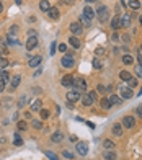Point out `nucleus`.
<instances>
[{
    "label": "nucleus",
    "mask_w": 142,
    "mask_h": 160,
    "mask_svg": "<svg viewBox=\"0 0 142 160\" xmlns=\"http://www.w3.org/2000/svg\"><path fill=\"white\" fill-rule=\"evenodd\" d=\"M16 127H18V131H26L28 129V124H26V121H18Z\"/></svg>",
    "instance_id": "35"
},
{
    "label": "nucleus",
    "mask_w": 142,
    "mask_h": 160,
    "mask_svg": "<svg viewBox=\"0 0 142 160\" xmlns=\"http://www.w3.org/2000/svg\"><path fill=\"white\" fill-rule=\"evenodd\" d=\"M26 103H28V96H26V95H21L20 100H18V105H16V106H18V108L21 110V108H25Z\"/></svg>",
    "instance_id": "28"
},
{
    "label": "nucleus",
    "mask_w": 142,
    "mask_h": 160,
    "mask_svg": "<svg viewBox=\"0 0 142 160\" xmlns=\"http://www.w3.org/2000/svg\"><path fill=\"white\" fill-rule=\"evenodd\" d=\"M16 31H18V26L13 25V26L10 28V33H8V35H16Z\"/></svg>",
    "instance_id": "43"
},
{
    "label": "nucleus",
    "mask_w": 142,
    "mask_h": 160,
    "mask_svg": "<svg viewBox=\"0 0 142 160\" xmlns=\"http://www.w3.org/2000/svg\"><path fill=\"white\" fill-rule=\"evenodd\" d=\"M127 2H132V0H127Z\"/></svg>",
    "instance_id": "63"
},
{
    "label": "nucleus",
    "mask_w": 142,
    "mask_h": 160,
    "mask_svg": "<svg viewBox=\"0 0 142 160\" xmlns=\"http://www.w3.org/2000/svg\"><path fill=\"white\" fill-rule=\"evenodd\" d=\"M39 8H41L43 12H49V8H51L49 0H41V2H39Z\"/></svg>",
    "instance_id": "23"
},
{
    "label": "nucleus",
    "mask_w": 142,
    "mask_h": 160,
    "mask_svg": "<svg viewBox=\"0 0 142 160\" xmlns=\"http://www.w3.org/2000/svg\"><path fill=\"white\" fill-rule=\"evenodd\" d=\"M87 5H90V3H95V2H100V0H85Z\"/></svg>",
    "instance_id": "56"
},
{
    "label": "nucleus",
    "mask_w": 142,
    "mask_h": 160,
    "mask_svg": "<svg viewBox=\"0 0 142 160\" xmlns=\"http://www.w3.org/2000/svg\"><path fill=\"white\" fill-rule=\"evenodd\" d=\"M10 74H8V72H7V70H0V80H3V82H10Z\"/></svg>",
    "instance_id": "27"
},
{
    "label": "nucleus",
    "mask_w": 142,
    "mask_h": 160,
    "mask_svg": "<svg viewBox=\"0 0 142 160\" xmlns=\"http://www.w3.org/2000/svg\"><path fill=\"white\" fill-rule=\"evenodd\" d=\"M57 49L61 51V52H66V51H67V46L64 44V43H62V44H59V46H57Z\"/></svg>",
    "instance_id": "44"
},
{
    "label": "nucleus",
    "mask_w": 142,
    "mask_h": 160,
    "mask_svg": "<svg viewBox=\"0 0 142 160\" xmlns=\"http://www.w3.org/2000/svg\"><path fill=\"white\" fill-rule=\"evenodd\" d=\"M111 39L114 41V43H116V41H119V35H118V33H114V35L111 36Z\"/></svg>",
    "instance_id": "48"
},
{
    "label": "nucleus",
    "mask_w": 142,
    "mask_h": 160,
    "mask_svg": "<svg viewBox=\"0 0 142 160\" xmlns=\"http://www.w3.org/2000/svg\"><path fill=\"white\" fill-rule=\"evenodd\" d=\"M41 60H43V57H41L39 54H38V56H33L31 59H28V65H30V67H38V65L41 64Z\"/></svg>",
    "instance_id": "14"
},
{
    "label": "nucleus",
    "mask_w": 142,
    "mask_h": 160,
    "mask_svg": "<svg viewBox=\"0 0 142 160\" xmlns=\"http://www.w3.org/2000/svg\"><path fill=\"white\" fill-rule=\"evenodd\" d=\"M47 16H49V18H51V20H59V8H57V7H51V8H49V12H47Z\"/></svg>",
    "instance_id": "15"
},
{
    "label": "nucleus",
    "mask_w": 142,
    "mask_h": 160,
    "mask_svg": "<svg viewBox=\"0 0 142 160\" xmlns=\"http://www.w3.org/2000/svg\"><path fill=\"white\" fill-rule=\"evenodd\" d=\"M121 5L122 7H127V5H129V2H127V0H121Z\"/></svg>",
    "instance_id": "55"
},
{
    "label": "nucleus",
    "mask_w": 142,
    "mask_h": 160,
    "mask_svg": "<svg viewBox=\"0 0 142 160\" xmlns=\"http://www.w3.org/2000/svg\"><path fill=\"white\" fill-rule=\"evenodd\" d=\"M69 30H70V33L74 36H80L82 33H83V26H82L80 21H74V23H70Z\"/></svg>",
    "instance_id": "5"
},
{
    "label": "nucleus",
    "mask_w": 142,
    "mask_h": 160,
    "mask_svg": "<svg viewBox=\"0 0 142 160\" xmlns=\"http://www.w3.org/2000/svg\"><path fill=\"white\" fill-rule=\"evenodd\" d=\"M46 157H47L49 160H59V159H57V155L54 154V152H49V150L46 152Z\"/></svg>",
    "instance_id": "39"
},
{
    "label": "nucleus",
    "mask_w": 142,
    "mask_h": 160,
    "mask_svg": "<svg viewBox=\"0 0 142 160\" xmlns=\"http://www.w3.org/2000/svg\"><path fill=\"white\" fill-rule=\"evenodd\" d=\"M69 43H70V46L74 47V49H78V47L82 46V41L78 39V36H74V35L69 38Z\"/></svg>",
    "instance_id": "18"
},
{
    "label": "nucleus",
    "mask_w": 142,
    "mask_h": 160,
    "mask_svg": "<svg viewBox=\"0 0 142 160\" xmlns=\"http://www.w3.org/2000/svg\"><path fill=\"white\" fill-rule=\"evenodd\" d=\"M136 113H137V116H139V118H142V105H139L136 108Z\"/></svg>",
    "instance_id": "45"
},
{
    "label": "nucleus",
    "mask_w": 142,
    "mask_h": 160,
    "mask_svg": "<svg viewBox=\"0 0 142 160\" xmlns=\"http://www.w3.org/2000/svg\"><path fill=\"white\" fill-rule=\"evenodd\" d=\"M28 35L30 36H38V33H36V30H28Z\"/></svg>",
    "instance_id": "50"
},
{
    "label": "nucleus",
    "mask_w": 142,
    "mask_h": 160,
    "mask_svg": "<svg viewBox=\"0 0 142 160\" xmlns=\"http://www.w3.org/2000/svg\"><path fill=\"white\" fill-rule=\"evenodd\" d=\"M7 67H8V60L3 56H0V70H5Z\"/></svg>",
    "instance_id": "34"
},
{
    "label": "nucleus",
    "mask_w": 142,
    "mask_h": 160,
    "mask_svg": "<svg viewBox=\"0 0 142 160\" xmlns=\"http://www.w3.org/2000/svg\"><path fill=\"white\" fill-rule=\"evenodd\" d=\"M3 88H5V82H3V80H0V93L3 92Z\"/></svg>",
    "instance_id": "49"
},
{
    "label": "nucleus",
    "mask_w": 142,
    "mask_h": 160,
    "mask_svg": "<svg viewBox=\"0 0 142 160\" xmlns=\"http://www.w3.org/2000/svg\"><path fill=\"white\" fill-rule=\"evenodd\" d=\"M118 95L121 96L122 100H131L132 96H134V93H132V88L129 85H127L126 82H122V83H119L118 85Z\"/></svg>",
    "instance_id": "1"
},
{
    "label": "nucleus",
    "mask_w": 142,
    "mask_h": 160,
    "mask_svg": "<svg viewBox=\"0 0 142 160\" xmlns=\"http://www.w3.org/2000/svg\"><path fill=\"white\" fill-rule=\"evenodd\" d=\"M15 145H18V147L23 145V140H21V139H15Z\"/></svg>",
    "instance_id": "52"
},
{
    "label": "nucleus",
    "mask_w": 142,
    "mask_h": 160,
    "mask_svg": "<svg viewBox=\"0 0 142 160\" xmlns=\"http://www.w3.org/2000/svg\"><path fill=\"white\" fill-rule=\"evenodd\" d=\"M0 131H2V127H0Z\"/></svg>",
    "instance_id": "64"
},
{
    "label": "nucleus",
    "mask_w": 142,
    "mask_h": 160,
    "mask_svg": "<svg viewBox=\"0 0 142 160\" xmlns=\"http://www.w3.org/2000/svg\"><path fill=\"white\" fill-rule=\"evenodd\" d=\"M61 64H62V67H66V69H72L74 65H75V62H74V57L72 56H64L61 59Z\"/></svg>",
    "instance_id": "9"
},
{
    "label": "nucleus",
    "mask_w": 142,
    "mask_h": 160,
    "mask_svg": "<svg viewBox=\"0 0 142 160\" xmlns=\"http://www.w3.org/2000/svg\"><path fill=\"white\" fill-rule=\"evenodd\" d=\"M78 21L82 23V26H90V25H91V20H88V18H87L85 15H80Z\"/></svg>",
    "instance_id": "31"
},
{
    "label": "nucleus",
    "mask_w": 142,
    "mask_h": 160,
    "mask_svg": "<svg viewBox=\"0 0 142 160\" xmlns=\"http://www.w3.org/2000/svg\"><path fill=\"white\" fill-rule=\"evenodd\" d=\"M137 60H139V64L142 65V52H141V54H137Z\"/></svg>",
    "instance_id": "53"
},
{
    "label": "nucleus",
    "mask_w": 142,
    "mask_h": 160,
    "mask_svg": "<svg viewBox=\"0 0 142 160\" xmlns=\"http://www.w3.org/2000/svg\"><path fill=\"white\" fill-rule=\"evenodd\" d=\"M141 2H139V0H132V2H129V7H131L132 10H139V8H141Z\"/></svg>",
    "instance_id": "33"
},
{
    "label": "nucleus",
    "mask_w": 142,
    "mask_h": 160,
    "mask_svg": "<svg viewBox=\"0 0 142 160\" xmlns=\"http://www.w3.org/2000/svg\"><path fill=\"white\" fill-rule=\"evenodd\" d=\"M132 62H134V57H132L131 54H124V56H122V64H124V65H131Z\"/></svg>",
    "instance_id": "25"
},
{
    "label": "nucleus",
    "mask_w": 142,
    "mask_h": 160,
    "mask_svg": "<svg viewBox=\"0 0 142 160\" xmlns=\"http://www.w3.org/2000/svg\"><path fill=\"white\" fill-rule=\"evenodd\" d=\"M49 51H51V56L56 54V51H57V43H56V41H52V43H51V49H49Z\"/></svg>",
    "instance_id": "40"
},
{
    "label": "nucleus",
    "mask_w": 142,
    "mask_h": 160,
    "mask_svg": "<svg viewBox=\"0 0 142 160\" xmlns=\"http://www.w3.org/2000/svg\"><path fill=\"white\" fill-rule=\"evenodd\" d=\"M51 140H52V142H62V140H64V132H61V131H56V132H52Z\"/></svg>",
    "instance_id": "21"
},
{
    "label": "nucleus",
    "mask_w": 142,
    "mask_h": 160,
    "mask_svg": "<svg viewBox=\"0 0 142 160\" xmlns=\"http://www.w3.org/2000/svg\"><path fill=\"white\" fill-rule=\"evenodd\" d=\"M91 65H93V69H97V70H100V69H103V62L98 57H95L93 59V62H91Z\"/></svg>",
    "instance_id": "29"
},
{
    "label": "nucleus",
    "mask_w": 142,
    "mask_h": 160,
    "mask_svg": "<svg viewBox=\"0 0 142 160\" xmlns=\"http://www.w3.org/2000/svg\"><path fill=\"white\" fill-rule=\"evenodd\" d=\"M108 100H110L111 106H121V103H122V98H121L119 95H118V93H113V95L110 96Z\"/></svg>",
    "instance_id": "13"
},
{
    "label": "nucleus",
    "mask_w": 142,
    "mask_h": 160,
    "mask_svg": "<svg viewBox=\"0 0 142 160\" xmlns=\"http://www.w3.org/2000/svg\"><path fill=\"white\" fill-rule=\"evenodd\" d=\"M43 103H41V100H34L33 103H31V111H41L43 108Z\"/></svg>",
    "instance_id": "24"
},
{
    "label": "nucleus",
    "mask_w": 142,
    "mask_h": 160,
    "mask_svg": "<svg viewBox=\"0 0 142 160\" xmlns=\"http://www.w3.org/2000/svg\"><path fill=\"white\" fill-rule=\"evenodd\" d=\"M62 3H66V5H74L75 0H62Z\"/></svg>",
    "instance_id": "47"
},
{
    "label": "nucleus",
    "mask_w": 142,
    "mask_h": 160,
    "mask_svg": "<svg viewBox=\"0 0 142 160\" xmlns=\"http://www.w3.org/2000/svg\"><path fill=\"white\" fill-rule=\"evenodd\" d=\"M103 147H105L106 150H113V149H114V142L110 140V139H105V140H103Z\"/></svg>",
    "instance_id": "26"
},
{
    "label": "nucleus",
    "mask_w": 142,
    "mask_h": 160,
    "mask_svg": "<svg viewBox=\"0 0 142 160\" xmlns=\"http://www.w3.org/2000/svg\"><path fill=\"white\" fill-rule=\"evenodd\" d=\"M3 144H7V139L5 137H0V145H3Z\"/></svg>",
    "instance_id": "54"
},
{
    "label": "nucleus",
    "mask_w": 142,
    "mask_h": 160,
    "mask_svg": "<svg viewBox=\"0 0 142 160\" xmlns=\"http://www.w3.org/2000/svg\"><path fill=\"white\" fill-rule=\"evenodd\" d=\"M31 124H33L34 129H41V127H43V121H41V119H33V121H31Z\"/></svg>",
    "instance_id": "37"
},
{
    "label": "nucleus",
    "mask_w": 142,
    "mask_h": 160,
    "mask_svg": "<svg viewBox=\"0 0 142 160\" xmlns=\"http://www.w3.org/2000/svg\"><path fill=\"white\" fill-rule=\"evenodd\" d=\"M2 12H3V3L0 2V13H2Z\"/></svg>",
    "instance_id": "60"
},
{
    "label": "nucleus",
    "mask_w": 142,
    "mask_h": 160,
    "mask_svg": "<svg viewBox=\"0 0 142 160\" xmlns=\"http://www.w3.org/2000/svg\"><path fill=\"white\" fill-rule=\"evenodd\" d=\"M64 157H66V159H72V154L67 152V150H64Z\"/></svg>",
    "instance_id": "51"
},
{
    "label": "nucleus",
    "mask_w": 142,
    "mask_h": 160,
    "mask_svg": "<svg viewBox=\"0 0 142 160\" xmlns=\"http://www.w3.org/2000/svg\"><path fill=\"white\" fill-rule=\"evenodd\" d=\"M25 118L26 119H31V113H25Z\"/></svg>",
    "instance_id": "58"
},
{
    "label": "nucleus",
    "mask_w": 142,
    "mask_h": 160,
    "mask_svg": "<svg viewBox=\"0 0 142 160\" xmlns=\"http://www.w3.org/2000/svg\"><path fill=\"white\" fill-rule=\"evenodd\" d=\"M15 3H16V5H21V3H23V0H15Z\"/></svg>",
    "instance_id": "59"
},
{
    "label": "nucleus",
    "mask_w": 142,
    "mask_h": 160,
    "mask_svg": "<svg viewBox=\"0 0 142 160\" xmlns=\"http://www.w3.org/2000/svg\"><path fill=\"white\" fill-rule=\"evenodd\" d=\"M139 21H141V25H142V15H141V16H139Z\"/></svg>",
    "instance_id": "61"
},
{
    "label": "nucleus",
    "mask_w": 142,
    "mask_h": 160,
    "mask_svg": "<svg viewBox=\"0 0 142 160\" xmlns=\"http://www.w3.org/2000/svg\"><path fill=\"white\" fill-rule=\"evenodd\" d=\"M132 75L129 74V72H127V70H121V72H119V79L121 80H124V82H127V80L131 79Z\"/></svg>",
    "instance_id": "30"
},
{
    "label": "nucleus",
    "mask_w": 142,
    "mask_h": 160,
    "mask_svg": "<svg viewBox=\"0 0 142 160\" xmlns=\"http://www.w3.org/2000/svg\"><path fill=\"white\" fill-rule=\"evenodd\" d=\"M139 95H142V87H141V93H139Z\"/></svg>",
    "instance_id": "62"
},
{
    "label": "nucleus",
    "mask_w": 142,
    "mask_h": 160,
    "mask_svg": "<svg viewBox=\"0 0 142 160\" xmlns=\"http://www.w3.org/2000/svg\"><path fill=\"white\" fill-rule=\"evenodd\" d=\"M103 159H106V160H116V154H114L113 150L105 152V154H103Z\"/></svg>",
    "instance_id": "32"
},
{
    "label": "nucleus",
    "mask_w": 142,
    "mask_h": 160,
    "mask_svg": "<svg viewBox=\"0 0 142 160\" xmlns=\"http://www.w3.org/2000/svg\"><path fill=\"white\" fill-rule=\"evenodd\" d=\"M121 15H116V16H113V20H111V28L114 31L116 30H119L121 28V18H119Z\"/></svg>",
    "instance_id": "20"
},
{
    "label": "nucleus",
    "mask_w": 142,
    "mask_h": 160,
    "mask_svg": "<svg viewBox=\"0 0 142 160\" xmlns=\"http://www.w3.org/2000/svg\"><path fill=\"white\" fill-rule=\"evenodd\" d=\"M66 98H67V101H70V103H77V101L82 100V92H78V90H70V92L66 95Z\"/></svg>",
    "instance_id": "4"
},
{
    "label": "nucleus",
    "mask_w": 142,
    "mask_h": 160,
    "mask_svg": "<svg viewBox=\"0 0 142 160\" xmlns=\"http://www.w3.org/2000/svg\"><path fill=\"white\" fill-rule=\"evenodd\" d=\"M61 83H62V87H74V77L72 75H64Z\"/></svg>",
    "instance_id": "16"
},
{
    "label": "nucleus",
    "mask_w": 142,
    "mask_h": 160,
    "mask_svg": "<svg viewBox=\"0 0 142 160\" xmlns=\"http://www.w3.org/2000/svg\"><path fill=\"white\" fill-rule=\"evenodd\" d=\"M111 134H113V136H116V137H121V136L124 134V127H122V124H119V123L113 124V127H111Z\"/></svg>",
    "instance_id": "11"
},
{
    "label": "nucleus",
    "mask_w": 142,
    "mask_h": 160,
    "mask_svg": "<svg viewBox=\"0 0 142 160\" xmlns=\"http://www.w3.org/2000/svg\"><path fill=\"white\" fill-rule=\"evenodd\" d=\"M121 124H122V127H126V129H132V127L136 126V119H134V116H124Z\"/></svg>",
    "instance_id": "8"
},
{
    "label": "nucleus",
    "mask_w": 142,
    "mask_h": 160,
    "mask_svg": "<svg viewBox=\"0 0 142 160\" xmlns=\"http://www.w3.org/2000/svg\"><path fill=\"white\" fill-rule=\"evenodd\" d=\"M75 149H77V154L82 155V157H85V155L88 154V145H87L85 142H77Z\"/></svg>",
    "instance_id": "10"
},
{
    "label": "nucleus",
    "mask_w": 142,
    "mask_h": 160,
    "mask_svg": "<svg viewBox=\"0 0 142 160\" xmlns=\"http://www.w3.org/2000/svg\"><path fill=\"white\" fill-rule=\"evenodd\" d=\"M49 116H51L49 110H41V111H39V118H41V119H47Z\"/></svg>",
    "instance_id": "36"
},
{
    "label": "nucleus",
    "mask_w": 142,
    "mask_h": 160,
    "mask_svg": "<svg viewBox=\"0 0 142 160\" xmlns=\"http://www.w3.org/2000/svg\"><path fill=\"white\" fill-rule=\"evenodd\" d=\"M95 15L98 16V20L101 21V23H105V21H108V18H110V10H108V7L100 5L97 8V12H95Z\"/></svg>",
    "instance_id": "2"
},
{
    "label": "nucleus",
    "mask_w": 142,
    "mask_h": 160,
    "mask_svg": "<svg viewBox=\"0 0 142 160\" xmlns=\"http://www.w3.org/2000/svg\"><path fill=\"white\" fill-rule=\"evenodd\" d=\"M74 90H78V92H87V82L83 79H74Z\"/></svg>",
    "instance_id": "7"
},
{
    "label": "nucleus",
    "mask_w": 142,
    "mask_h": 160,
    "mask_svg": "<svg viewBox=\"0 0 142 160\" xmlns=\"http://www.w3.org/2000/svg\"><path fill=\"white\" fill-rule=\"evenodd\" d=\"M97 90L100 92V93H105V92H106V87H105V85H98Z\"/></svg>",
    "instance_id": "46"
},
{
    "label": "nucleus",
    "mask_w": 142,
    "mask_h": 160,
    "mask_svg": "<svg viewBox=\"0 0 142 160\" xmlns=\"http://www.w3.org/2000/svg\"><path fill=\"white\" fill-rule=\"evenodd\" d=\"M129 25H131V15L129 13L121 15V26L122 28H129Z\"/></svg>",
    "instance_id": "19"
},
{
    "label": "nucleus",
    "mask_w": 142,
    "mask_h": 160,
    "mask_svg": "<svg viewBox=\"0 0 142 160\" xmlns=\"http://www.w3.org/2000/svg\"><path fill=\"white\" fill-rule=\"evenodd\" d=\"M95 54H97V57L103 56V54H105V47H101V46H100V47H97V49H95Z\"/></svg>",
    "instance_id": "41"
},
{
    "label": "nucleus",
    "mask_w": 142,
    "mask_h": 160,
    "mask_svg": "<svg viewBox=\"0 0 142 160\" xmlns=\"http://www.w3.org/2000/svg\"><path fill=\"white\" fill-rule=\"evenodd\" d=\"M36 46H38V36H30V38L26 39V49L33 51Z\"/></svg>",
    "instance_id": "12"
},
{
    "label": "nucleus",
    "mask_w": 142,
    "mask_h": 160,
    "mask_svg": "<svg viewBox=\"0 0 142 160\" xmlns=\"http://www.w3.org/2000/svg\"><path fill=\"white\" fill-rule=\"evenodd\" d=\"M87 126H88L90 129H93V127H95V124H93V123H87Z\"/></svg>",
    "instance_id": "57"
},
{
    "label": "nucleus",
    "mask_w": 142,
    "mask_h": 160,
    "mask_svg": "<svg viewBox=\"0 0 142 160\" xmlns=\"http://www.w3.org/2000/svg\"><path fill=\"white\" fill-rule=\"evenodd\" d=\"M126 83L131 87V88H134V87H137V79H136V77H131V79L127 80Z\"/></svg>",
    "instance_id": "38"
},
{
    "label": "nucleus",
    "mask_w": 142,
    "mask_h": 160,
    "mask_svg": "<svg viewBox=\"0 0 142 160\" xmlns=\"http://www.w3.org/2000/svg\"><path fill=\"white\" fill-rule=\"evenodd\" d=\"M82 15H85L88 20H93V18H95V10H93L90 5H85V8H83V13H82Z\"/></svg>",
    "instance_id": "17"
},
{
    "label": "nucleus",
    "mask_w": 142,
    "mask_h": 160,
    "mask_svg": "<svg viewBox=\"0 0 142 160\" xmlns=\"http://www.w3.org/2000/svg\"><path fill=\"white\" fill-rule=\"evenodd\" d=\"M20 82H21V75H13L10 79V83H8V92H15L16 88H18V85H20Z\"/></svg>",
    "instance_id": "6"
},
{
    "label": "nucleus",
    "mask_w": 142,
    "mask_h": 160,
    "mask_svg": "<svg viewBox=\"0 0 142 160\" xmlns=\"http://www.w3.org/2000/svg\"><path fill=\"white\" fill-rule=\"evenodd\" d=\"M100 106H101L105 111H108L110 108H111V103H110V100H108V98H105V96H103L101 100H100Z\"/></svg>",
    "instance_id": "22"
},
{
    "label": "nucleus",
    "mask_w": 142,
    "mask_h": 160,
    "mask_svg": "<svg viewBox=\"0 0 142 160\" xmlns=\"http://www.w3.org/2000/svg\"><path fill=\"white\" fill-rule=\"evenodd\" d=\"M95 100H97V92L95 90H91L90 93H83V95H82V103H83V106H91L95 103Z\"/></svg>",
    "instance_id": "3"
},
{
    "label": "nucleus",
    "mask_w": 142,
    "mask_h": 160,
    "mask_svg": "<svg viewBox=\"0 0 142 160\" xmlns=\"http://www.w3.org/2000/svg\"><path fill=\"white\" fill-rule=\"evenodd\" d=\"M136 75L139 77V79H142V65H136Z\"/></svg>",
    "instance_id": "42"
}]
</instances>
